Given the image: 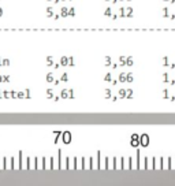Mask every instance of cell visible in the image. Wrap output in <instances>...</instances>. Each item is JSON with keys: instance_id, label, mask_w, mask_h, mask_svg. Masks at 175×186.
Returning <instances> with one entry per match:
<instances>
[{"instance_id": "5", "label": "cell", "mask_w": 175, "mask_h": 186, "mask_svg": "<svg viewBox=\"0 0 175 186\" xmlns=\"http://www.w3.org/2000/svg\"><path fill=\"white\" fill-rule=\"evenodd\" d=\"M119 64L120 66H126V58L125 56H120L119 58Z\"/></svg>"}, {"instance_id": "10", "label": "cell", "mask_w": 175, "mask_h": 186, "mask_svg": "<svg viewBox=\"0 0 175 186\" xmlns=\"http://www.w3.org/2000/svg\"><path fill=\"white\" fill-rule=\"evenodd\" d=\"M163 17L164 18H168V8H167V7H164V8H163Z\"/></svg>"}, {"instance_id": "4", "label": "cell", "mask_w": 175, "mask_h": 186, "mask_svg": "<svg viewBox=\"0 0 175 186\" xmlns=\"http://www.w3.org/2000/svg\"><path fill=\"white\" fill-rule=\"evenodd\" d=\"M133 74H131V73H127L126 74V82H133Z\"/></svg>"}, {"instance_id": "9", "label": "cell", "mask_w": 175, "mask_h": 186, "mask_svg": "<svg viewBox=\"0 0 175 186\" xmlns=\"http://www.w3.org/2000/svg\"><path fill=\"white\" fill-rule=\"evenodd\" d=\"M104 81H105V82H111V81H112V77H111V74H105V77H104Z\"/></svg>"}, {"instance_id": "15", "label": "cell", "mask_w": 175, "mask_h": 186, "mask_svg": "<svg viewBox=\"0 0 175 186\" xmlns=\"http://www.w3.org/2000/svg\"><path fill=\"white\" fill-rule=\"evenodd\" d=\"M163 81L164 82H168V74H167V73H164V74H163Z\"/></svg>"}, {"instance_id": "12", "label": "cell", "mask_w": 175, "mask_h": 186, "mask_svg": "<svg viewBox=\"0 0 175 186\" xmlns=\"http://www.w3.org/2000/svg\"><path fill=\"white\" fill-rule=\"evenodd\" d=\"M111 63H112L111 58H109V56H105V66H109Z\"/></svg>"}, {"instance_id": "7", "label": "cell", "mask_w": 175, "mask_h": 186, "mask_svg": "<svg viewBox=\"0 0 175 186\" xmlns=\"http://www.w3.org/2000/svg\"><path fill=\"white\" fill-rule=\"evenodd\" d=\"M126 97H127V98H131V97H133V90H131V89H127V90H126Z\"/></svg>"}, {"instance_id": "1", "label": "cell", "mask_w": 175, "mask_h": 186, "mask_svg": "<svg viewBox=\"0 0 175 186\" xmlns=\"http://www.w3.org/2000/svg\"><path fill=\"white\" fill-rule=\"evenodd\" d=\"M148 144H149V136H148V134H142V136L140 137V145L147 147Z\"/></svg>"}, {"instance_id": "17", "label": "cell", "mask_w": 175, "mask_h": 186, "mask_svg": "<svg viewBox=\"0 0 175 186\" xmlns=\"http://www.w3.org/2000/svg\"><path fill=\"white\" fill-rule=\"evenodd\" d=\"M163 92H164V93H163V96H164V98H167V97H168V90H167V89H164Z\"/></svg>"}, {"instance_id": "16", "label": "cell", "mask_w": 175, "mask_h": 186, "mask_svg": "<svg viewBox=\"0 0 175 186\" xmlns=\"http://www.w3.org/2000/svg\"><path fill=\"white\" fill-rule=\"evenodd\" d=\"M119 14H120V17H125V7H122V8H120Z\"/></svg>"}, {"instance_id": "20", "label": "cell", "mask_w": 175, "mask_h": 186, "mask_svg": "<svg viewBox=\"0 0 175 186\" xmlns=\"http://www.w3.org/2000/svg\"><path fill=\"white\" fill-rule=\"evenodd\" d=\"M164 2H167V0H164Z\"/></svg>"}, {"instance_id": "14", "label": "cell", "mask_w": 175, "mask_h": 186, "mask_svg": "<svg viewBox=\"0 0 175 186\" xmlns=\"http://www.w3.org/2000/svg\"><path fill=\"white\" fill-rule=\"evenodd\" d=\"M104 92H105V98H108V97H111V90H109V89H105V90H104Z\"/></svg>"}, {"instance_id": "21", "label": "cell", "mask_w": 175, "mask_h": 186, "mask_svg": "<svg viewBox=\"0 0 175 186\" xmlns=\"http://www.w3.org/2000/svg\"><path fill=\"white\" fill-rule=\"evenodd\" d=\"M105 2H108V0H105Z\"/></svg>"}, {"instance_id": "3", "label": "cell", "mask_w": 175, "mask_h": 186, "mask_svg": "<svg viewBox=\"0 0 175 186\" xmlns=\"http://www.w3.org/2000/svg\"><path fill=\"white\" fill-rule=\"evenodd\" d=\"M125 17H129V18L133 17V8L131 7H125Z\"/></svg>"}, {"instance_id": "18", "label": "cell", "mask_w": 175, "mask_h": 186, "mask_svg": "<svg viewBox=\"0 0 175 186\" xmlns=\"http://www.w3.org/2000/svg\"><path fill=\"white\" fill-rule=\"evenodd\" d=\"M163 64L164 66H168V58H164V59H163Z\"/></svg>"}, {"instance_id": "2", "label": "cell", "mask_w": 175, "mask_h": 186, "mask_svg": "<svg viewBox=\"0 0 175 186\" xmlns=\"http://www.w3.org/2000/svg\"><path fill=\"white\" fill-rule=\"evenodd\" d=\"M130 144L133 145V147H138V144H140V142H138V136H137V134H133V136H131Z\"/></svg>"}, {"instance_id": "6", "label": "cell", "mask_w": 175, "mask_h": 186, "mask_svg": "<svg viewBox=\"0 0 175 186\" xmlns=\"http://www.w3.org/2000/svg\"><path fill=\"white\" fill-rule=\"evenodd\" d=\"M118 94H119V97H122V98H125V97H126V89H120V90H119V93H118Z\"/></svg>"}, {"instance_id": "8", "label": "cell", "mask_w": 175, "mask_h": 186, "mask_svg": "<svg viewBox=\"0 0 175 186\" xmlns=\"http://www.w3.org/2000/svg\"><path fill=\"white\" fill-rule=\"evenodd\" d=\"M119 81L120 82H126V74L125 73H122V74L119 75Z\"/></svg>"}, {"instance_id": "22", "label": "cell", "mask_w": 175, "mask_h": 186, "mask_svg": "<svg viewBox=\"0 0 175 186\" xmlns=\"http://www.w3.org/2000/svg\"><path fill=\"white\" fill-rule=\"evenodd\" d=\"M129 2H131V0H129Z\"/></svg>"}, {"instance_id": "19", "label": "cell", "mask_w": 175, "mask_h": 186, "mask_svg": "<svg viewBox=\"0 0 175 186\" xmlns=\"http://www.w3.org/2000/svg\"><path fill=\"white\" fill-rule=\"evenodd\" d=\"M64 141H70V134H64Z\"/></svg>"}, {"instance_id": "11", "label": "cell", "mask_w": 175, "mask_h": 186, "mask_svg": "<svg viewBox=\"0 0 175 186\" xmlns=\"http://www.w3.org/2000/svg\"><path fill=\"white\" fill-rule=\"evenodd\" d=\"M104 15H105V17H111V15H112L111 8H107V10H105V11H104Z\"/></svg>"}, {"instance_id": "13", "label": "cell", "mask_w": 175, "mask_h": 186, "mask_svg": "<svg viewBox=\"0 0 175 186\" xmlns=\"http://www.w3.org/2000/svg\"><path fill=\"white\" fill-rule=\"evenodd\" d=\"M126 64L127 66H133V59H131V58H126Z\"/></svg>"}]
</instances>
